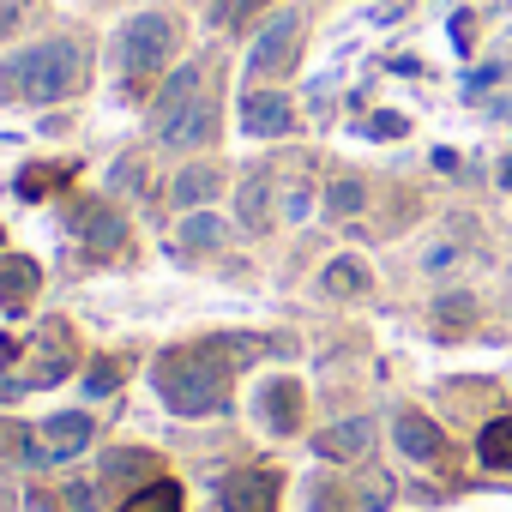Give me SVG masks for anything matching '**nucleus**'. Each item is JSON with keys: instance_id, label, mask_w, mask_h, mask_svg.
I'll list each match as a JSON object with an SVG mask.
<instances>
[{"instance_id": "obj_1", "label": "nucleus", "mask_w": 512, "mask_h": 512, "mask_svg": "<svg viewBox=\"0 0 512 512\" xmlns=\"http://www.w3.org/2000/svg\"><path fill=\"white\" fill-rule=\"evenodd\" d=\"M229 368L235 362L223 356V344H187V350L157 356L151 380L175 416H217L229 404Z\"/></svg>"}, {"instance_id": "obj_2", "label": "nucleus", "mask_w": 512, "mask_h": 512, "mask_svg": "<svg viewBox=\"0 0 512 512\" xmlns=\"http://www.w3.org/2000/svg\"><path fill=\"white\" fill-rule=\"evenodd\" d=\"M85 85V49L55 37V43H37L31 55H19V97L31 103H61Z\"/></svg>"}, {"instance_id": "obj_3", "label": "nucleus", "mask_w": 512, "mask_h": 512, "mask_svg": "<svg viewBox=\"0 0 512 512\" xmlns=\"http://www.w3.org/2000/svg\"><path fill=\"white\" fill-rule=\"evenodd\" d=\"M73 362H79V344H73L67 320H43V326H37V344H31L25 374H19V380H0V392H19V386H55V380H67V374H73Z\"/></svg>"}, {"instance_id": "obj_4", "label": "nucleus", "mask_w": 512, "mask_h": 512, "mask_svg": "<svg viewBox=\"0 0 512 512\" xmlns=\"http://www.w3.org/2000/svg\"><path fill=\"white\" fill-rule=\"evenodd\" d=\"M169 55H175V19H163V13L127 19V31H121V73L127 79H151Z\"/></svg>"}, {"instance_id": "obj_5", "label": "nucleus", "mask_w": 512, "mask_h": 512, "mask_svg": "<svg viewBox=\"0 0 512 512\" xmlns=\"http://www.w3.org/2000/svg\"><path fill=\"white\" fill-rule=\"evenodd\" d=\"M296 49H302V19H296V13H278L260 37H253L247 73H253V79H278V73L296 67Z\"/></svg>"}, {"instance_id": "obj_6", "label": "nucleus", "mask_w": 512, "mask_h": 512, "mask_svg": "<svg viewBox=\"0 0 512 512\" xmlns=\"http://www.w3.org/2000/svg\"><path fill=\"white\" fill-rule=\"evenodd\" d=\"M241 127H247L253 139H284V133L296 127V103L278 97V91H247V97H241Z\"/></svg>"}, {"instance_id": "obj_7", "label": "nucleus", "mask_w": 512, "mask_h": 512, "mask_svg": "<svg viewBox=\"0 0 512 512\" xmlns=\"http://www.w3.org/2000/svg\"><path fill=\"white\" fill-rule=\"evenodd\" d=\"M223 512H278V476H266V470H235L223 482Z\"/></svg>"}, {"instance_id": "obj_8", "label": "nucleus", "mask_w": 512, "mask_h": 512, "mask_svg": "<svg viewBox=\"0 0 512 512\" xmlns=\"http://www.w3.org/2000/svg\"><path fill=\"white\" fill-rule=\"evenodd\" d=\"M211 133H217V109H211V97H205V91H199L175 121H163V127H157V139H163V145H175V151H193V145H205Z\"/></svg>"}, {"instance_id": "obj_9", "label": "nucleus", "mask_w": 512, "mask_h": 512, "mask_svg": "<svg viewBox=\"0 0 512 512\" xmlns=\"http://www.w3.org/2000/svg\"><path fill=\"white\" fill-rule=\"evenodd\" d=\"M91 416H79V410H61V416H49L43 422V446H49V464H61V458H79L85 446H91Z\"/></svg>"}, {"instance_id": "obj_10", "label": "nucleus", "mask_w": 512, "mask_h": 512, "mask_svg": "<svg viewBox=\"0 0 512 512\" xmlns=\"http://www.w3.org/2000/svg\"><path fill=\"white\" fill-rule=\"evenodd\" d=\"M368 446H374V422H368V416L332 422V428L314 440V452H320V458H332V464H350V458H362Z\"/></svg>"}, {"instance_id": "obj_11", "label": "nucleus", "mask_w": 512, "mask_h": 512, "mask_svg": "<svg viewBox=\"0 0 512 512\" xmlns=\"http://www.w3.org/2000/svg\"><path fill=\"white\" fill-rule=\"evenodd\" d=\"M37 284H43V272H37V260H25V253H7V260H0V308H7V314H19V308H31V296H37Z\"/></svg>"}, {"instance_id": "obj_12", "label": "nucleus", "mask_w": 512, "mask_h": 512, "mask_svg": "<svg viewBox=\"0 0 512 512\" xmlns=\"http://www.w3.org/2000/svg\"><path fill=\"white\" fill-rule=\"evenodd\" d=\"M260 416H266L272 434H296V422H302V386L296 380H272L260 392Z\"/></svg>"}, {"instance_id": "obj_13", "label": "nucleus", "mask_w": 512, "mask_h": 512, "mask_svg": "<svg viewBox=\"0 0 512 512\" xmlns=\"http://www.w3.org/2000/svg\"><path fill=\"white\" fill-rule=\"evenodd\" d=\"M392 434H398V446H404V458H416V464H428V458H440V428L422 416V410H398V422H392Z\"/></svg>"}, {"instance_id": "obj_14", "label": "nucleus", "mask_w": 512, "mask_h": 512, "mask_svg": "<svg viewBox=\"0 0 512 512\" xmlns=\"http://www.w3.org/2000/svg\"><path fill=\"white\" fill-rule=\"evenodd\" d=\"M199 97V67H181L169 85H163V97H157V109H151V127H163V121H175L187 103Z\"/></svg>"}, {"instance_id": "obj_15", "label": "nucleus", "mask_w": 512, "mask_h": 512, "mask_svg": "<svg viewBox=\"0 0 512 512\" xmlns=\"http://www.w3.org/2000/svg\"><path fill=\"white\" fill-rule=\"evenodd\" d=\"M85 241H91V253H121L127 247V223L109 205H91L85 211Z\"/></svg>"}, {"instance_id": "obj_16", "label": "nucleus", "mask_w": 512, "mask_h": 512, "mask_svg": "<svg viewBox=\"0 0 512 512\" xmlns=\"http://www.w3.org/2000/svg\"><path fill=\"white\" fill-rule=\"evenodd\" d=\"M470 326H476V296L452 290V296L434 302V332H440V338H464Z\"/></svg>"}, {"instance_id": "obj_17", "label": "nucleus", "mask_w": 512, "mask_h": 512, "mask_svg": "<svg viewBox=\"0 0 512 512\" xmlns=\"http://www.w3.org/2000/svg\"><path fill=\"white\" fill-rule=\"evenodd\" d=\"M175 247H187V253H199V247H223V217H211V211L181 217V223H175Z\"/></svg>"}, {"instance_id": "obj_18", "label": "nucleus", "mask_w": 512, "mask_h": 512, "mask_svg": "<svg viewBox=\"0 0 512 512\" xmlns=\"http://www.w3.org/2000/svg\"><path fill=\"white\" fill-rule=\"evenodd\" d=\"M217 187H223V175H217L211 163H193V169L175 175V205H205Z\"/></svg>"}, {"instance_id": "obj_19", "label": "nucleus", "mask_w": 512, "mask_h": 512, "mask_svg": "<svg viewBox=\"0 0 512 512\" xmlns=\"http://www.w3.org/2000/svg\"><path fill=\"white\" fill-rule=\"evenodd\" d=\"M476 458H482L488 470H512V416H500V422H488V428H482Z\"/></svg>"}, {"instance_id": "obj_20", "label": "nucleus", "mask_w": 512, "mask_h": 512, "mask_svg": "<svg viewBox=\"0 0 512 512\" xmlns=\"http://www.w3.org/2000/svg\"><path fill=\"white\" fill-rule=\"evenodd\" d=\"M266 205H272V181H266V175H247V181H241V229H266V223H272Z\"/></svg>"}, {"instance_id": "obj_21", "label": "nucleus", "mask_w": 512, "mask_h": 512, "mask_svg": "<svg viewBox=\"0 0 512 512\" xmlns=\"http://www.w3.org/2000/svg\"><path fill=\"white\" fill-rule=\"evenodd\" d=\"M115 512H181V482H145L139 494H127V506Z\"/></svg>"}, {"instance_id": "obj_22", "label": "nucleus", "mask_w": 512, "mask_h": 512, "mask_svg": "<svg viewBox=\"0 0 512 512\" xmlns=\"http://www.w3.org/2000/svg\"><path fill=\"white\" fill-rule=\"evenodd\" d=\"M0 452H7V458H25V464H49L43 434L31 440V428H25V422H0Z\"/></svg>"}, {"instance_id": "obj_23", "label": "nucleus", "mask_w": 512, "mask_h": 512, "mask_svg": "<svg viewBox=\"0 0 512 512\" xmlns=\"http://www.w3.org/2000/svg\"><path fill=\"white\" fill-rule=\"evenodd\" d=\"M326 290L332 296H362L368 290V266L362 260H332L326 266Z\"/></svg>"}, {"instance_id": "obj_24", "label": "nucleus", "mask_w": 512, "mask_h": 512, "mask_svg": "<svg viewBox=\"0 0 512 512\" xmlns=\"http://www.w3.org/2000/svg\"><path fill=\"white\" fill-rule=\"evenodd\" d=\"M145 470H151L145 452H109V458H103V476H109V482H133V476H145Z\"/></svg>"}, {"instance_id": "obj_25", "label": "nucleus", "mask_w": 512, "mask_h": 512, "mask_svg": "<svg viewBox=\"0 0 512 512\" xmlns=\"http://www.w3.org/2000/svg\"><path fill=\"white\" fill-rule=\"evenodd\" d=\"M362 199H368V193H362V181H332V187H326V205H332L338 217H356V211H362Z\"/></svg>"}, {"instance_id": "obj_26", "label": "nucleus", "mask_w": 512, "mask_h": 512, "mask_svg": "<svg viewBox=\"0 0 512 512\" xmlns=\"http://www.w3.org/2000/svg\"><path fill=\"white\" fill-rule=\"evenodd\" d=\"M115 380H121V362H109V356H103V362H91L85 392H91V398H103V392H115Z\"/></svg>"}, {"instance_id": "obj_27", "label": "nucleus", "mask_w": 512, "mask_h": 512, "mask_svg": "<svg viewBox=\"0 0 512 512\" xmlns=\"http://www.w3.org/2000/svg\"><path fill=\"white\" fill-rule=\"evenodd\" d=\"M253 7H260V0H217V13H211V19H217V31H229V25H241Z\"/></svg>"}, {"instance_id": "obj_28", "label": "nucleus", "mask_w": 512, "mask_h": 512, "mask_svg": "<svg viewBox=\"0 0 512 512\" xmlns=\"http://www.w3.org/2000/svg\"><path fill=\"white\" fill-rule=\"evenodd\" d=\"M404 127H410L404 115H374V121H368V133H374V139H404Z\"/></svg>"}, {"instance_id": "obj_29", "label": "nucleus", "mask_w": 512, "mask_h": 512, "mask_svg": "<svg viewBox=\"0 0 512 512\" xmlns=\"http://www.w3.org/2000/svg\"><path fill=\"white\" fill-rule=\"evenodd\" d=\"M61 494H67V512H97V500H91L85 482H73V488H61Z\"/></svg>"}, {"instance_id": "obj_30", "label": "nucleus", "mask_w": 512, "mask_h": 512, "mask_svg": "<svg viewBox=\"0 0 512 512\" xmlns=\"http://www.w3.org/2000/svg\"><path fill=\"white\" fill-rule=\"evenodd\" d=\"M452 260H458V247H452V241H434V247H428V272H446Z\"/></svg>"}, {"instance_id": "obj_31", "label": "nucleus", "mask_w": 512, "mask_h": 512, "mask_svg": "<svg viewBox=\"0 0 512 512\" xmlns=\"http://www.w3.org/2000/svg\"><path fill=\"white\" fill-rule=\"evenodd\" d=\"M284 211H290V217H308V187H290V193H284Z\"/></svg>"}, {"instance_id": "obj_32", "label": "nucleus", "mask_w": 512, "mask_h": 512, "mask_svg": "<svg viewBox=\"0 0 512 512\" xmlns=\"http://www.w3.org/2000/svg\"><path fill=\"white\" fill-rule=\"evenodd\" d=\"M13 356H19V344H13V338H7V332H0V368H7V362H13Z\"/></svg>"}, {"instance_id": "obj_33", "label": "nucleus", "mask_w": 512, "mask_h": 512, "mask_svg": "<svg viewBox=\"0 0 512 512\" xmlns=\"http://www.w3.org/2000/svg\"><path fill=\"white\" fill-rule=\"evenodd\" d=\"M31 512H61V506H55L49 494H31Z\"/></svg>"}, {"instance_id": "obj_34", "label": "nucleus", "mask_w": 512, "mask_h": 512, "mask_svg": "<svg viewBox=\"0 0 512 512\" xmlns=\"http://www.w3.org/2000/svg\"><path fill=\"white\" fill-rule=\"evenodd\" d=\"M500 181H506V187H512V157H506V169H500Z\"/></svg>"}, {"instance_id": "obj_35", "label": "nucleus", "mask_w": 512, "mask_h": 512, "mask_svg": "<svg viewBox=\"0 0 512 512\" xmlns=\"http://www.w3.org/2000/svg\"><path fill=\"white\" fill-rule=\"evenodd\" d=\"M0 512H7V494H0Z\"/></svg>"}]
</instances>
